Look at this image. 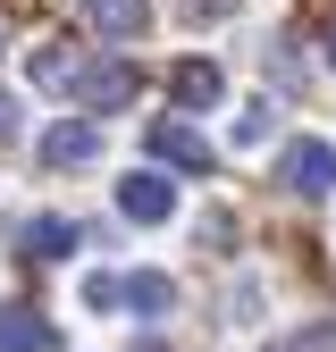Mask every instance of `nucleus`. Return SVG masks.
I'll list each match as a JSON object with an SVG mask.
<instances>
[{
    "instance_id": "nucleus-15",
    "label": "nucleus",
    "mask_w": 336,
    "mask_h": 352,
    "mask_svg": "<svg viewBox=\"0 0 336 352\" xmlns=\"http://www.w3.org/2000/svg\"><path fill=\"white\" fill-rule=\"evenodd\" d=\"M177 9H185L193 25H219V17H235V0H177Z\"/></svg>"
},
{
    "instance_id": "nucleus-3",
    "label": "nucleus",
    "mask_w": 336,
    "mask_h": 352,
    "mask_svg": "<svg viewBox=\"0 0 336 352\" xmlns=\"http://www.w3.org/2000/svg\"><path fill=\"white\" fill-rule=\"evenodd\" d=\"M118 218H135V227L177 218V185H168L160 168H126V185H118Z\"/></svg>"
},
{
    "instance_id": "nucleus-17",
    "label": "nucleus",
    "mask_w": 336,
    "mask_h": 352,
    "mask_svg": "<svg viewBox=\"0 0 336 352\" xmlns=\"http://www.w3.org/2000/svg\"><path fill=\"white\" fill-rule=\"evenodd\" d=\"M328 59H336V25H328Z\"/></svg>"
},
{
    "instance_id": "nucleus-5",
    "label": "nucleus",
    "mask_w": 336,
    "mask_h": 352,
    "mask_svg": "<svg viewBox=\"0 0 336 352\" xmlns=\"http://www.w3.org/2000/svg\"><path fill=\"white\" fill-rule=\"evenodd\" d=\"M93 160H101V135H93L84 118H76V126L59 118L51 135H42V168H93Z\"/></svg>"
},
{
    "instance_id": "nucleus-6",
    "label": "nucleus",
    "mask_w": 336,
    "mask_h": 352,
    "mask_svg": "<svg viewBox=\"0 0 336 352\" xmlns=\"http://www.w3.org/2000/svg\"><path fill=\"white\" fill-rule=\"evenodd\" d=\"M0 352H59V336H51V319H42V311L0 302Z\"/></svg>"
},
{
    "instance_id": "nucleus-16",
    "label": "nucleus",
    "mask_w": 336,
    "mask_h": 352,
    "mask_svg": "<svg viewBox=\"0 0 336 352\" xmlns=\"http://www.w3.org/2000/svg\"><path fill=\"white\" fill-rule=\"evenodd\" d=\"M17 135V93H0V143Z\"/></svg>"
},
{
    "instance_id": "nucleus-10",
    "label": "nucleus",
    "mask_w": 336,
    "mask_h": 352,
    "mask_svg": "<svg viewBox=\"0 0 336 352\" xmlns=\"http://www.w3.org/2000/svg\"><path fill=\"white\" fill-rule=\"evenodd\" d=\"M126 311H143V319H168V311H177V285H168L160 269H135V277H126Z\"/></svg>"
},
{
    "instance_id": "nucleus-7",
    "label": "nucleus",
    "mask_w": 336,
    "mask_h": 352,
    "mask_svg": "<svg viewBox=\"0 0 336 352\" xmlns=\"http://www.w3.org/2000/svg\"><path fill=\"white\" fill-rule=\"evenodd\" d=\"M17 243H25L34 260H67V252L84 243V227H76V218H59V210H42V218H25V227H17Z\"/></svg>"
},
{
    "instance_id": "nucleus-4",
    "label": "nucleus",
    "mask_w": 336,
    "mask_h": 352,
    "mask_svg": "<svg viewBox=\"0 0 336 352\" xmlns=\"http://www.w3.org/2000/svg\"><path fill=\"white\" fill-rule=\"evenodd\" d=\"M151 160L160 168H185V176H210V143L193 135L185 118H151Z\"/></svg>"
},
{
    "instance_id": "nucleus-11",
    "label": "nucleus",
    "mask_w": 336,
    "mask_h": 352,
    "mask_svg": "<svg viewBox=\"0 0 336 352\" xmlns=\"http://www.w3.org/2000/svg\"><path fill=\"white\" fill-rule=\"evenodd\" d=\"M76 51H67V42H51V51H34V84H42V93H67V84H76Z\"/></svg>"
},
{
    "instance_id": "nucleus-12",
    "label": "nucleus",
    "mask_w": 336,
    "mask_h": 352,
    "mask_svg": "<svg viewBox=\"0 0 336 352\" xmlns=\"http://www.w3.org/2000/svg\"><path fill=\"white\" fill-rule=\"evenodd\" d=\"M126 302V277H84V311H118Z\"/></svg>"
},
{
    "instance_id": "nucleus-1",
    "label": "nucleus",
    "mask_w": 336,
    "mask_h": 352,
    "mask_svg": "<svg viewBox=\"0 0 336 352\" xmlns=\"http://www.w3.org/2000/svg\"><path fill=\"white\" fill-rule=\"evenodd\" d=\"M135 93H143V67H135V59L76 67V84H67V101H76L84 118H118V109H135Z\"/></svg>"
},
{
    "instance_id": "nucleus-13",
    "label": "nucleus",
    "mask_w": 336,
    "mask_h": 352,
    "mask_svg": "<svg viewBox=\"0 0 336 352\" xmlns=\"http://www.w3.org/2000/svg\"><path fill=\"white\" fill-rule=\"evenodd\" d=\"M261 135H269V101H252V109H244V118H235V143H244V151H252V143H261Z\"/></svg>"
},
{
    "instance_id": "nucleus-2",
    "label": "nucleus",
    "mask_w": 336,
    "mask_h": 352,
    "mask_svg": "<svg viewBox=\"0 0 336 352\" xmlns=\"http://www.w3.org/2000/svg\"><path fill=\"white\" fill-rule=\"evenodd\" d=\"M277 185H286V193H303V201L336 193V143H311V135H294V143L277 151Z\"/></svg>"
},
{
    "instance_id": "nucleus-14",
    "label": "nucleus",
    "mask_w": 336,
    "mask_h": 352,
    "mask_svg": "<svg viewBox=\"0 0 336 352\" xmlns=\"http://www.w3.org/2000/svg\"><path fill=\"white\" fill-rule=\"evenodd\" d=\"M269 352H336V327H311V336H286V344H269Z\"/></svg>"
},
{
    "instance_id": "nucleus-9",
    "label": "nucleus",
    "mask_w": 336,
    "mask_h": 352,
    "mask_svg": "<svg viewBox=\"0 0 336 352\" xmlns=\"http://www.w3.org/2000/svg\"><path fill=\"white\" fill-rule=\"evenodd\" d=\"M168 93H177V109H210V101L227 93V76H219V59H177Z\"/></svg>"
},
{
    "instance_id": "nucleus-8",
    "label": "nucleus",
    "mask_w": 336,
    "mask_h": 352,
    "mask_svg": "<svg viewBox=\"0 0 336 352\" xmlns=\"http://www.w3.org/2000/svg\"><path fill=\"white\" fill-rule=\"evenodd\" d=\"M151 17V0H84V25H93L101 42H135Z\"/></svg>"
}]
</instances>
